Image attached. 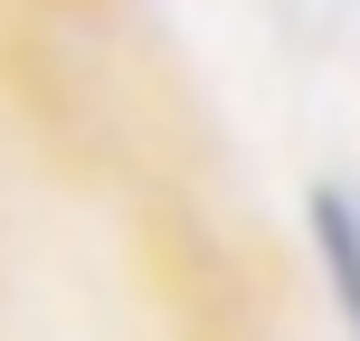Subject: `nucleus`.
<instances>
[{
	"label": "nucleus",
	"instance_id": "nucleus-1",
	"mask_svg": "<svg viewBox=\"0 0 360 341\" xmlns=\"http://www.w3.org/2000/svg\"><path fill=\"white\" fill-rule=\"evenodd\" d=\"M304 228H313V256H323L332 313H342V332L360 341V190H342V180H323V190L304 199Z\"/></svg>",
	"mask_w": 360,
	"mask_h": 341
}]
</instances>
